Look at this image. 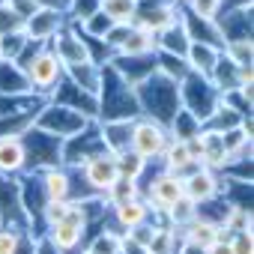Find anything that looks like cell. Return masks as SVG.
<instances>
[{
	"instance_id": "cell-1",
	"label": "cell",
	"mask_w": 254,
	"mask_h": 254,
	"mask_svg": "<svg viewBox=\"0 0 254 254\" xmlns=\"http://www.w3.org/2000/svg\"><path fill=\"white\" fill-rule=\"evenodd\" d=\"M135 99H138V111L156 123H162L165 129L171 126V120L180 111V84L168 81L159 72H150L144 81L135 84Z\"/></svg>"
},
{
	"instance_id": "cell-2",
	"label": "cell",
	"mask_w": 254,
	"mask_h": 254,
	"mask_svg": "<svg viewBox=\"0 0 254 254\" xmlns=\"http://www.w3.org/2000/svg\"><path fill=\"white\" fill-rule=\"evenodd\" d=\"M18 66L24 69L27 81H30V90L39 93V96H51L57 90V84L63 81V63L57 60V54L45 45H39L33 51V57H21Z\"/></svg>"
},
{
	"instance_id": "cell-3",
	"label": "cell",
	"mask_w": 254,
	"mask_h": 254,
	"mask_svg": "<svg viewBox=\"0 0 254 254\" xmlns=\"http://www.w3.org/2000/svg\"><path fill=\"white\" fill-rule=\"evenodd\" d=\"M90 123H93V120H87L84 114H78V111H72V108H66V105L51 102V105H45L42 111H36L33 129H39V132H45V135H54V138H60V141H69V138H75L81 129H87Z\"/></svg>"
},
{
	"instance_id": "cell-4",
	"label": "cell",
	"mask_w": 254,
	"mask_h": 254,
	"mask_svg": "<svg viewBox=\"0 0 254 254\" xmlns=\"http://www.w3.org/2000/svg\"><path fill=\"white\" fill-rule=\"evenodd\" d=\"M168 141H171V132L165 129L162 123H156V120H150V117H141V120L132 123V141H129V150L138 153L141 159H147V162L159 159L162 150L168 147Z\"/></svg>"
},
{
	"instance_id": "cell-5",
	"label": "cell",
	"mask_w": 254,
	"mask_h": 254,
	"mask_svg": "<svg viewBox=\"0 0 254 254\" xmlns=\"http://www.w3.org/2000/svg\"><path fill=\"white\" fill-rule=\"evenodd\" d=\"M63 27H66V9L63 6H39L33 15L24 18V36L36 45H48Z\"/></svg>"
},
{
	"instance_id": "cell-6",
	"label": "cell",
	"mask_w": 254,
	"mask_h": 254,
	"mask_svg": "<svg viewBox=\"0 0 254 254\" xmlns=\"http://www.w3.org/2000/svg\"><path fill=\"white\" fill-rule=\"evenodd\" d=\"M51 51L57 54V60L63 63V69L78 66V63H90V60H93L90 42L81 36V30H75V27H69V24L51 39Z\"/></svg>"
},
{
	"instance_id": "cell-7",
	"label": "cell",
	"mask_w": 254,
	"mask_h": 254,
	"mask_svg": "<svg viewBox=\"0 0 254 254\" xmlns=\"http://www.w3.org/2000/svg\"><path fill=\"white\" fill-rule=\"evenodd\" d=\"M81 171H84V180H87V186H90V191L93 194H105L117 180H120V171H117V159H114V153H99V156H93V159H87L84 165H81Z\"/></svg>"
},
{
	"instance_id": "cell-8",
	"label": "cell",
	"mask_w": 254,
	"mask_h": 254,
	"mask_svg": "<svg viewBox=\"0 0 254 254\" xmlns=\"http://www.w3.org/2000/svg\"><path fill=\"white\" fill-rule=\"evenodd\" d=\"M180 197H186V191H183V180L177 177V174H171V171H162L156 180H153V186H150V191H147V206H150V212H165V209H171Z\"/></svg>"
},
{
	"instance_id": "cell-9",
	"label": "cell",
	"mask_w": 254,
	"mask_h": 254,
	"mask_svg": "<svg viewBox=\"0 0 254 254\" xmlns=\"http://www.w3.org/2000/svg\"><path fill=\"white\" fill-rule=\"evenodd\" d=\"M183 191H186V197L191 200V203H212L218 194H221V180L215 177V171H209V168H197L194 174H189L186 180H183Z\"/></svg>"
},
{
	"instance_id": "cell-10",
	"label": "cell",
	"mask_w": 254,
	"mask_h": 254,
	"mask_svg": "<svg viewBox=\"0 0 254 254\" xmlns=\"http://www.w3.org/2000/svg\"><path fill=\"white\" fill-rule=\"evenodd\" d=\"M177 233H180V242L194 245V248H200V251H206V248L215 245L218 239H227V236H230L221 224H215L212 218H203V215H197L191 224H186V227L177 230Z\"/></svg>"
},
{
	"instance_id": "cell-11",
	"label": "cell",
	"mask_w": 254,
	"mask_h": 254,
	"mask_svg": "<svg viewBox=\"0 0 254 254\" xmlns=\"http://www.w3.org/2000/svg\"><path fill=\"white\" fill-rule=\"evenodd\" d=\"M102 72H105V66L96 63V60H90V63H78V66L63 69V78H66L69 84H75L78 90H84V93H90V96L99 99V90H102Z\"/></svg>"
},
{
	"instance_id": "cell-12",
	"label": "cell",
	"mask_w": 254,
	"mask_h": 254,
	"mask_svg": "<svg viewBox=\"0 0 254 254\" xmlns=\"http://www.w3.org/2000/svg\"><path fill=\"white\" fill-rule=\"evenodd\" d=\"M156 51H159L156 33L141 30V27H135V24H132L129 36H126V39L120 42V48H117L114 54H117V57H153Z\"/></svg>"
},
{
	"instance_id": "cell-13",
	"label": "cell",
	"mask_w": 254,
	"mask_h": 254,
	"mask_svg": "<svg viewBox=\"0 0 254 254\" xmlns=\"http://www.w3.org/2000/svg\"><path fill=\"white\" fill-rule=\"evenodd\" d=\"M132 123H135V120H105V123L99 126V135H102V144H105L108 153H123V150H129Z\"/></svg>"
},
{
	"instance_id": "cell-14",
	"label": "cell",
	"mask_w": 254,
	"mask_h": 254,
	"mask_svg": "<svg viewBox=\"0 0 254 254\" xmlns=\"http://www.w3.org/2000/svg\"><path fill=\"white\" fill-rule=\"evenodd\" d=\"M218 57H221V48L206 45V42H191L189 51H186V66H189L191 75H203V78H209V72L215 69Z\"/></svg>"
},
{
	"instance_id": "cell-15",
	"label": "cell",
	"mask_w": 254,
	"mask_h": 254,
	"mask_svg": "<svg viewBox=\"0 0 254 254\" xmlns=\"http://www.w3.org/2000/svg\"><path fill=\"white\" fill-rule=\"evenodd\" d=\"M156 42H159V51L156 54H174V57H183V60H186L189 45H191V39H189V33H186V27H183L180 18L174 24H168L165 30H159L156 33Z\"/></svg>"
},
{
	"instance_id": "cell-16",
	"label": "cell",
	"mask_w": 254,
	"mask_h": 254,
	"mask_svg": "<svg viewBox=\"0 0 254 254\" xmlns=\"http://www.w3.org/2000/svg\"><path fill=\"white\" fill-rule=\"evenodd\" d=\"M33 93L24 69L15 60H0V96H24Z\"/></svg>"
},
{
	"instance_id": "cell-17",
	"label": "cell",
	"mask_w": 254,
	"mask_h": 254,
	"mask_svg": "<svg viewBox=\"0 0 254 254\" xmlns=\"http://www.w3.org/2000/svg\"><path fill=\"white\" fill-rule=\"evenodd\" d=\"M27 165V144L24 138H3L0 141V174L9 177Z\"/></svg>"
},
{
	"instance_id": "cell-18",
	"label": "cell",
	"mask_w": 254,
	"mask_h": 254,
	"mask_svg": "<svg viewBox=\"0 0 254 254\" xmlns=\"http://www.w3.org/2000/svg\"><path fill=\"white\" fill-rule=\"evenodd\" d=\"M39 186H42V194H45V200H69L72 180H69V174H66L60 165H54V168H45V171H42V180H39Z\"/></svg>"
},
{
	"instance_id": "cell-19",
	"label": "cell",
	"mask_w": 254,
	"mask_h": 254,
	"mask_svg": "<svg viewBox=\"0 0 254 254\" xmlns=\"http://www.w3.org/2000/svg\"><path fill=\"white\" fill-rule=\"evenodd\" d=\"M114 218H117V224H120L123 230H132V227H138V224L150 221V206H147V200H144V197L126 200V203L114 206Z\"/></svg>"
},
{
	"instance_id": "cell-20",
	"label": "cell",
	"mask_w": 254,
	"mask_h": 254,
	"mask_svg": "<svg viewBox=\"0 0 254 254\" xmlns=\"http://www.w3.org/2000/svg\"><path fill=\"white\" fill-rule=\"evenodd\" d=\"M138 0H99V12L114 24H135L138 18Z\"/></svg>"
},
{
	"instance_id": "cell-21",
	"label": "cell",
	"mask_w": 254,
	"mask_h": 254,
	"mask_svg": "<svg viewBox=\"0 0 254 254\" xmlns=\"http://www.w3.org/2000/svg\"><path fill=\"white\" fill-rule=\"evenodd\" d=\"M135 197H141V183H138V180H126V177H120V180L102 194V200H108L111 209L120 206V203H126V200H135Z\"/></svg>"
},
{
	"instance_id": "cell-22",
	"label": "cell",
	"mask_w": 254,
	"mask_h": 254,
	"mask_svg": "<svg viewBox=\"0 0 254 254\" xmlns=\"http://www.w3.org/2000/svg\"><path fill=\"white\" fill-rule=\"evenodd\" d=\"M197 212H200V206H197V203H191L189 197H180L171 209H165V218H168V227L183 230L186 224H191V221L197 218Z\"/></svg>"
},
{
	"instance_id": "cell-23",
	"label": "cell",
	"mask_w": 254,
	"mask_h": 254,
	"mask_svg": "<svg viewBox=\"0 0 254 254\" xmlns=\"http://www.w3.org/2000/svg\"><path fill=\"white\" fill-rule=\"evenodd\" d=\"M114 159H117V171H120V177H126V180H141V177H144V171L150 168V162H147V159H141V156H138V153H132V150L114 153Z\"/></svg>"
},
{
	"instance_id": "cell-24",
	"label": "cell",
	"mask_w": 254,
	"mask_h": 254,
	"mask_svg": "<svg viewBox=\"0 0 254 254\" xmlns=\"http://www.w3.org/2000/svg\"><path fill=\"white\" fill-rule=\"evenodd\" d=\"M221 54H224L230 63H236V66H251L254 45H251V39H230V42L221 45Z\"/></svg>"
},
{
	"instance_id": "cell-25",
	"label": "cell",
	"mask_w": 254,
	"mask_h": 254,
	"mask_svg": "<svg viewBox=\"0 0 254 254\" xmlns=\"http://www.w3.org/2000/svg\"><path fill=\"white\" fill-rule=\"evenodd\" d=\"M30 39L24 33H6V36H0V60H21V54L27 51Z\"/></svg>"
},
{
	"instance_id": "cell-26",
	"label": "cell",
	"mask_w": 254,
	"mask_h": 254,
	"mask_svg": "<svg viewBox=\"0 0 254 254\" xmlns=\"http://www.w3.org/2000/svg\"><path fill=\"white\" fill-rule=\"evenodd\" d=\"M111 27H114L111 18H105L102 12H93L87 21H81V36L84 39H102L105 42V36L111 33Z\"/></svg>"
},
{
	"instance_id": "cell-27",
	"label": "cell",
	"mask_w": 254,
	"mask_h": 254,
	"mask_svg": "<svg viewBox=\"0 0 254 254\" xmlns=\"http://www.w3.org/2000/svg\"><path fill=\"white\" fill-rule=\"evenodd\" d=\"M120 245H123V233L105 230V233H99V236L84 248V254H117Z\"/></svg>"
},
{
	"instance_id": "cell-28",
	"label": "cell",
	"mask_w": 254,
	"mask_h": 254,
	"mask_svg": "<svg viewBox=\"0 0 254 254\" xmlns=\"http://www.w3.org/2000/svg\"><path fill=\"white\" fill-rule=\"evenodd\" d=\"M221 6H224V0H191L189 15H194L200 21H218L221 18Z\"/></svg>"
},
{
	"instance_id": "cell-29",
	"label": "cell",
	"mask_w": 254,
	"mask_h": 254,
	"mask_svg": "<svg viewBox=\"0 0 254 254\" xmlns=\"http://www.w3.org/2000/svg\"><path fill=\"white\" fill-rule=\"evenodd\" d=\"M93 12H99V0H69L66 15H72L75 21H87Z\"/></svg>"
},
{
	"instance_id": "cell-30",
	"label": "cell",
	"mask_w": 254,
	"mask_h": 254,
	"mask_svg": "<svg viewBox=\"0 0 254 254\" xmlns=\"http://www.w3.org/2000/svg\"><path fill=\"white\" fill-rule=\"evenodd\" d=\"M156 230H159V224H150V221H144V224H138V227H132V230H126L123 236H126V239H132V242H135V245H141V248H147V245L153 242Z\"/></svg>"
},
{
	"instance_id": "cell-31",
	"label": "cell",
	"mask_w": 254,
	"mask_h": 254,
	"mask_svg": "<svg viewBox=\"0 0 254 254\" xmlns=\"http://www.w3.org/2000/svg\"><path fill=\"white\" fill-rule=\"evenodd\" d=\"M24 233L18 227H0V254H15Z\"/></svg>"
},
{
	"instance_id": "cell-32",
	"label": "cell",
	"mask_w": 254,
	"mask_h": 254,
	"mask_svg": "<svg viewBox=\"0 0 254 254\" xmlns=\"http://www.w3.org/2000/svg\"><path fill=\"white\" fill-rule=\"evenodd\" d=\"M66 212H69V200H45V206H42V218H45L48 227L57 224V221H63Z\"/></svg>"
},
{
	"instance_id": "cell-33",
	"label": "cell",
	"mask_w": 254,
	"mask_h": 254,
	"mask_svg": "<svg viewBox=\"0 0 254 254\" xmlns=\"http://www.w3.org/2000/svg\"><path fill=\"white\" fill-rule=\"evenodd\" d=\"M230 251L233 254H254V236L251 230H239V233H230Z\"/></svg>"
},
{
	"instance_id": "cell-34",
	"label": "cell",
	"mask_w": 254,
	"mask_h": 254,
	"mask_svg": "<svg viewBox=\"0 0 254 254\" xmlns=\"http://www.w3.org/2000/svg\"><path fill=\"white\" fill-rule=\"evenodd\" d=\"M33 254H63V251H60V248H54V245H51V239L42 233V236H36V239H33Z\"/></svg>"
},
{
	"instance_id": "cell-35",
	"label": "cell",
	"mask_w": 254,
	"mask_h": 254,
	"mask_svg": "<svg viewBox=\"0 0 254 254\" xmlns=\"http://www.w3.org/2000/svg\"><path fill=\"white\" fill-rule=\"evenodd\" d=\"M227 239H230V236H227ZM227 239H218L215 245H209V248H206V254H233V251H230V242H227Z\"/></svg>"
},
{
	"instance_id": "cell-36",
	"label": "cell",
	"mask_w": 254,
	"mask_h": 254,
	"mask_svg": "<svg viewBox=\"0 0 254 254\" xmlns=\"http://www.w3.org/2000/svg\"><path fill=\"white\" fill-rule=\"evenodd\" d=\"M174 3H183V6H189V3H191V0H174Z\"/></svg>"
},
{
	"instance_id": "cell-37",
	"label": "cell",
	"mask_w": 254,
	"mask_h": 254,
	"mask_svg": "<svg viewBox=\"0 0 254 254\" xmlns=\"http://www.w3.org/2000/svg\"><path fill=\"white\" fill-rule=\"evenodd\" d=\"M0 6H3V0H0Z\"/></svg>"
},
{
	"instance_id": "cell-38",
	"label": "cell",
	"mask_w": 254,
	"mask_h": 254,
	"mask_svg": "<svg viewBox=\"0 0 254 254\" xmlns=\"http://www.w3.org/2000/svg\"><path fill=\"white\" fill-rule=\"evenodd\" d=\"M138 3H144V0H138Z\"/></svg>"
}]
</instances>
